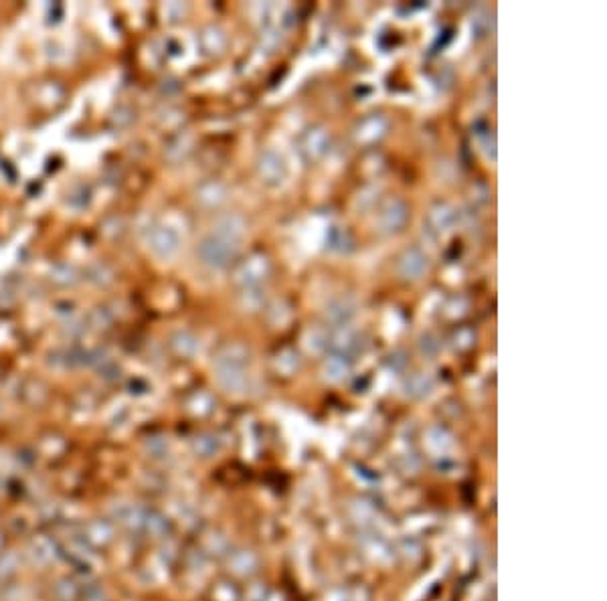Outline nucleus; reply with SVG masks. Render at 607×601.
I'll return each instance as SVG.
<instances>
[{"instance_id": "f257e3e1", "label": "nucleus", "mask_w": 607, "mask_h": 601, "mask_svg": "<svg viewBox=\"0 0 607 601\" xmlns=\"http://www.w3.org/2000/svg\"><path fill=\"white\" fill-rule=\"evenodd\" d=\"M87 534H89L87 538L92 542L103 545V542H107L111 538V525H107V523H94V525H89Z\"/></svg>"}]
</instances>
